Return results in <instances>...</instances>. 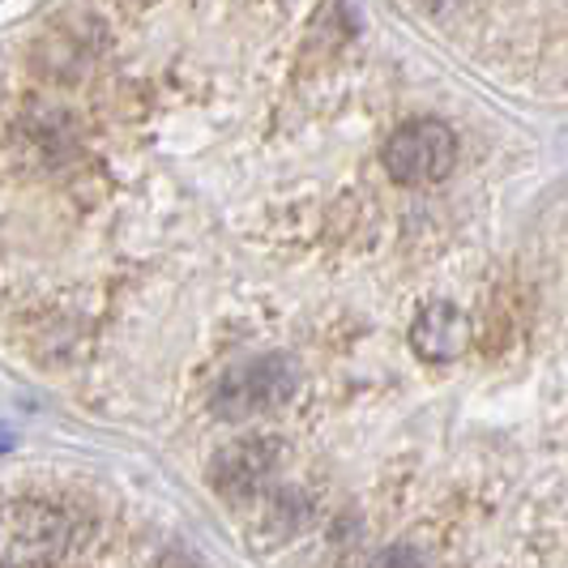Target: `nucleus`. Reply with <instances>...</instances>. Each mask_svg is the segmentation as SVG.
<instances>
[{"label": "nucleus", "mask_w": 568, "mask_h": 568, "mask_svg": "<svg viewBox=\"0 0 568 568\" xmlns=\"http://www.w3.org/2000/svg\"><path fill=\"white\" fill-rule=\"evenodd\" d=\"M381 163L406 189L440 184L457 163L454 129L440 124V120H432V115H415L402 129H394V138L381 150Z\"/></svg>", "instance_id": "obj_2"}, {"label": "nucleus", "mask_w": 568, "mask_h": 568, "mask_svg": "<svg viewBox=\"0 0 568 568\" xmlns=\"http://www.w3.org/2000/svg\"><path fill=\"white\" fill-rule=\"evenodd\" d=\"M291 394V376L278 359H256V364H244V368H235L219 385V394H214V406L231 415V419H244V415H261V410H270L278 398Z\"/></svg>", "instance_id": "obj_6"}, {"label": "nucleus", "mask_w": 568, "mask_h": 568, "mask_svg": "<svg viewBox=\"0 0 568 568\" xmlns=\"http://www.w3.org/2000/svg\"><path fill=\"white\" fill-rule=\"evenodd\" d=\"M410 351L424 364H454L470 351V316L449 300L424 304L410 321Z\"/></svg>", "instance_id": "obj_7"}, {"label": "nucleus", "mask_w": 568, "mask_h": 568, "mask_svg": "<svg viewBox=\"0 0 568 568\" xmlns=\"http://www.w3.org/2000/svg\"><path fill=\"white\" fill-rule=\"evenodd\" d=\"M94 57H99V27L82 13L57 18V27H48L34 43L39 73L57 85L85 82V73L94 69Z\"/></svg>", "instance_id": "obj_3"}, {"label": "nucleus", "mask_w": 568, "mask_h": 568, "mask_svg": "<svg viewBox=\"0 0 568 568\" xmlns=\"http://www.w3.org/2000/svg\"><path fill=\"white\" fill-rule=\"evenodd\" d=\"M278 475V440H240L214 457L210 479L223 496H256Z\"/></svg>", "instance_id": "obj_8"}, {"label": "nucleus", "mask_w": 568, "mask_h": 568, "mask_svg": "<svg viewBox=\"0 0 568 568\" xmlns=\"http://www.w3.org/2000/svg\"><path fill=\"white\" fill-rule=\"evenodd\" d=\"M138 4H154V0H138Z\"/></svg>", "instance_id": "obj_10"}, {"label": "nucleus", "mask_w": 568, "mask_h": 568, "mask_svg": "<svg viewBox=\"0 0 568 568\" xmlns=\"http://www.w3.org/2000/svg\"><path fill=\"white\" fill-rule=\"evenodd\" d=\"M364 34V9L359 0H321L308 18L304 43H300V64L304 69H325Z\"/></svg>", "instance_id": "obj_5"}, {"label": "nucleus", "mask_w": 568, "mask_h": 568, "mask_svg": "<svg viewBox=\"0 0 568 568\" xmlns=\"http://www.w3.org/2000/svg\"><path fill=\"white\" fill-rule=\"evenodd\" d=\"M69 547V521L39 496L0 500V568H52Z\"/></svg>", "instance_id": "obj_1"}, {"label": "nucleus", "mask_w": 568, "mask_h": 568, "mask_svg": "<svg viewBox=\"0 0 568 568\" xmlns=\"http://www.w3.org/2000/svg\"><path fill=\"white\" fill-rule=\"evenodd\" d=\"M410 9H419L424 18H445V13H454V9H462L466 0H406Z\"/></svg>", "instance_id": "obj_9"}, {"label": "nucleus", "mask_w": 568, "mask_h": 568, "mask_svg": "<svg viewBox=\"0 0 568 568\" xmlns=\"http://www.w3.org/2000/svg\"><path fill=\"white\" fill-rule=\"evenodd\" d=\"M78 124H73V115L57 108V103H30L18 112L13 120V142L30 150L39 163H48V168H64L69 159H78Z\"/></svg>", "instance_id": "obj_4"}]
</instances>
